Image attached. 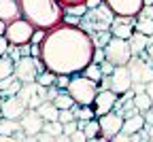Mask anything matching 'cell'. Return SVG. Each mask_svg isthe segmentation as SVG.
<instances>
[{"mask_svg": "<svg viewBox=\"0 0 153 142\" xmlns=\"http://www.w3.org/2000/svg\"><path fill=\"white\" fill-rule=\"evenodd\" d=\"M113 19H115V13L108 9V4L102 2L100 4H96L91 9L85 11V15L81 17V28L85 32H111V24H113Z\"/></svg>", "mask_w": 153, "mask_h": 142, "instance_id": "cell-3", "label": "cell"}, {"mask_svg": "<svg viewBox=\"0 0 153 142\" xmlns=\"http://www.w3.org/2000/svg\"><path fill=\"white\" fill-rule=\"evenodd\" d=\"M45 38V30H34V34H32V40H30V45H41V40Z\"/></svg>", "mask_w": 153, "mask_h": 142, "instance_id": "cell-34", "label": "cell"}, {"mask_svg": "<svg viewBox=\"0 0 153 142\" xmlns=\"http://www.w3.org/2000/svg\"><path fill=\"white\" fill-rule=\"evenodd\" d=\"M68 81H70V76H68V74H57V76H55V85L60 87V89H66Z\"/></svg>", "mask_w": 153, "mask_h": 142, "instance_id": "cell-35", "label": "cell"}, {"mask_svg": "<svg viewBox=\"0 0 153 142\" xmlns=\"http://www.w3.org/2000/svg\"><path fill=\"white\" fill-rule=\"evenodd\" d=\"M22 17L38 28V30H51L64 19V7L57 0H19Z\"/></svg>", "mask_w": 153, "mask_h": 142, "instance_id": "cell-2", "label": "cell"}, {"mask_svg": "<svg viewBox=\"0 0 153 142\" xmlns=\"http://www.w3.org/2000/svg\"><path fill=\"white\" fill-rule=\"evenodd\" d=\"M4 32H7V21L0 19V34H4Z\"/></svg>", "mask_w": 153, "mask_h": 142, "instance_id": "cell-44", "label": "cell"}, {"mask_svg": "<svg viewBox=\"0 0 153 142\" xmlns=\"http://www.w3.org/2000/svg\"><path fill=\"white\" fill-rule=\"evenodd\" d=\"M134 30L143 32L145 36L153 34V19L151 17H134Z\"/></svg>", "mask_w": 153, "mask_h": 142, "instance_id": "cell-23", "label": "cell"}, {"mask_svg": "<svg viewBox=\"0 0 153 142\" xmlns=\"http://www.w3.org/2000/svg\"><path fill=\"white\" fill-rule=\"evenodd\" d=\"M104 2L115 15H121V17H136L145 4L143 0H104Z\"/></svg>", "mask_w": 153, "mask_h": 142, "instance_id": "cell-13", "label": "cell"}, {"mask_svg": "<svg viewBox=\"0 0 153 142\" xmlns=\"http://www.w3.org/2000/svg\"><path fill=\"white\" fill-rule=\"evenodd\" d=\"M91 62H96V64L104 62V49H96V51H94V59H91Z\"/></svg>", "mask_w": 153, "mask_h": 142, "instance_id": "cell-41", "label": "cell"}, {"mask_svg": "<svg viewBox=\"0 0 153 142\" xmlns=\"http://www.w3.org/2000/svg\"><path fill=\"white\" fill-rule=\"evenodd\" d=\"M132 102H134V106H136L143 115L153 108V100H151V95H149L147 91H136V93H134V98H132Z\"/></svg>", "mask_w": 153, "mask_h": 142, "instance_id": "cell-20", "label": "cell"}, {"mask_svg": "<svg viewBox=\"0 0 153 142\" xmlns=\"http://www.w3.org/2000/svg\"><path fill=\"white\" fill-rule=\"evenodd\" d=\"M68 140H72V142H76V140H79V142H85V140H87V136H85V132H83V129H76V132H72V134L68 136Z\"/></svg>", "mask_w": 153, "mask_h": 142, "instance_id": "cell-36", "label": "cell"}, {"mask_svg": "<svg viewBox=\"0 0 153 142\" xmlns=\"http://www.w3.org/2000/svg\"><path fill=\"white\" fill-rule=\"evenodd\" d=\"M38 47L47 70L68 76L83 72L85 66L94 59L96 51L89 32H85L81 26H70L64 21L47 30Z\"/></svg>", "mask_w": 153, "mask_h": 142, "instance_id": "cell-1", "label": "cell"}, {"mask_svg": "<svg viewBox=\"0 0 153 142\" xmlns=\"http://www.w3.org/2000/svg\"><path fill=\"white\" fill-rule=\"evenodd\" d=\"M19 123H22V129L26 132L28 140H32L38 132H43V125H45V119L38 115L36 108H28L22 117H19Z\"/></svg>", "mask_w": 153, "mask_h": 142, "instance_id": "cell-12", "label": "cell"}, {"mask_svg": "<svg viewBox=\"0 0 153 142\" xmlns=\"http://www.w3.org/2000/svg\"><path fill=\"white\" fill-rule=\"evenodd\" d=\"M34 26L28 21L26 17H17V19H13V21H9L7 24V32H4V36H7V40L11 45H26V43H30L32 40V34H34Z\"/></svg>", "mask_w": 153, "mask_h": 142, "instance_id": "cell-7", "label": "cell"}, {"mask_svg": "<svg viewBox=\"0 0 153 142\" xmlns=\"http://www.w3.org/2000/svg\"><path fill=\"white\" fill-rule=\"evenodd\" d=\"M36 59L38 57H32V55H22L15 62V68H13V74L17 81H22V83H32L36 81L38 76V66H36Z\"/></svg>", "mask_w": 153, "mask_h": 142, "instance_id": "cell-8", "label": "cell"}, {"mask_svg": "<svg viewBox=\"0 0 153 142\" xmlns=\"http://www.w3.org/2000/svg\"><path fill=\"white\" fill-rule=\"evenodd\" d=\"M128 70L132 76V83H143L147 85L149 81H153V59L147 51H143L140 55H132V59L128 62Z\"/></svg>", "mask_w": 153, "mask_h": 142, "instance_id": "cell-5", "label": "cell"}, {"mask_svg": "<svg viewBox=\"0 0 153 142\" xmlns=\"http://www.w3.org/2000/svg\"><path fill=\"white\" fill-rule=\"evenodd\" d=\"M149 55H151V59H153V34L149 36V40H147V49H145Z\"/></svg>", "mask_w": 153, "mask_h": 142, "instance_id": "cell-42", "label": "cell"}, {"mask_svg": "<svg viewBox=\"0 0 153 142\" xmlns=\"http://www.w3.org/2000/svg\"><path fill=\"white\" fill-rule=\"evenodd\" d=\"M147 40H149V36H145L143 32H136V30H134L132 36L128 38L130 49H132V55H140V53L147 49Z\"/></svg>", "mask_w": 153, "mask_h": 142, "instance_id": "cell-19", "label": "cell"}, {"mask_svg": "<svg viewBox=\"0 0 153 142\" xmlns=\"http://www.w3.org/2000/svg\"><path fill=\"white\" fill-rule=\"evenodd\" d=\"M0 110H2V117H7V119H19L28 110V106H26V102L19 95H9V98L2 100Z\"/></svg>", "mask_w": 153, "mask_h": 142, "instance_id": "cell-14", "label": "cell"}, {"mask_svg": "<svg viewBox=\"0 0 153 142\" xmlns=\"http://www.w3.org/2000/svg\"><path fill=\"white\" fill-rule=\"evenodd\" d=\"M87 11V4H74V7H64V13L68 15H76V17H83Z\"/></svg>", "mask_w": 153, "mask_h": 142, "instance_id": "cell-31", "label": "cell"}, {"mask_svg": "<svg viewBox=\"0 0 153 142\" xmlns=\"http://www.w3.org/2000/svg\"><path fill=\"white\" fill-rule=\"evenodd\" d=\"M143 127H145V115H143V112H136V115H132V117H126V119H123L121 132L132 136V134L143 132Z\"/></svg>", "mask_w": 153, "mask_h": 142, "instance_id": "cell-17", "label": "cell"}, {"mask_svg": "<svg viewBox=\"0 0 153 142\" xmlns=\"http://www.w3.org/2000/svg\"><path fill=\"white\" fill-rule=\"evenodd\" d=\"M83 132H85V136H87V140H96V138H100V123H98V119H89V121H85V125L81 127Z\"/></svg>", "mask_w": 153, "mask_h": 142, "instance_id": "cell-24", "label": "cell"}, {"mask_svg": "<svg viewBox=\"0 0 153 142\" xmlns=\"http://www.w3.org/2000/svg\"><path fill=\"white\" fill-rule=\"evenodd\" d=\"M13 68H15V62L9 57V55H0V81L4 76L13 74Z\"/></svg>", "mask_w": 153, "mask_h": 142, "instance_id": "cell-26", "label": "cell"}, {"mask_svg": "<svg viewBox=\"0 0 153 142\" xmlns=\"http://www.w3.org/2000/svg\"><path fill=\"white\" fill-rule=\"evenodd\" d=\"M100 68H102V74H104V76H108V74L113 72V68H115V66L108 62V59H104V62H100Z\"/></svg>", "mask_w": 153, "mask_h": 142, "instance_id": "cell-38", "label": "cell"}, {"mask_svg": "<svg viewBox=\"0 0 153 142\" xmlns=\"http://www.w3.org/2000/svg\"><path fill=\"white\" fill-rule=\"evenodd\" d=\"M62 21H64V24H70V26H79V24H81V17L64 13V19H62Z\"/></svg>", "mask_w": 153, "mask_h": 142, "instance_id": "cell-37", "label": "cell"}, {"mask_svg": "<svg viewBox=\"0 0 153 142\" xmlns=\"http://www.w3.org/2000/svg\"><path fill=\"white\" fill-rule=\"evenodd\" d=\"M0 117H2V110H0Z\"/></svg>", "mask_w": 153, "mask_h": 142, "instance_id": "cell-46", "label": "cell"}, {"mask_svg": "<svg viewBox=\"0 0 153 142\" xmlns=\"http://www.w3.org/2000/svg\"><path fill=\"white\" fill-rule=\"evenodd\" d=\"M7 51H9V40L4 34H0V55H7Z\"/></svg>", "mask_w": 153, "mask_h": 142, "instance_id": "cell-39", "label": "cell"}, {"mask_svg": "<svg viewBox=\"0 0 153 142\" xmlns=\"http://www.w3.org/2000/svg\"><path fill=\"white\" fill-rule=\"evenodd\" d=\"M22 17V7H19V0H0V19L4 21H13V19Z\"/></svg>", "mask_w": 153, "mask_h": 142, "instance_id": "cell-16", "label": "cell"}, {"mask_svg": "<svg viewBox=\"0 0 153 142\" xmlns=\"http://www.w3.org/2000/svg\"><path fill=\"white\" fill-rule=\"evenodd\" d=\"M76 117H74V112H72V108H64V110H60V121L62 123H68V121H74Z\"/></svg>", "mask_w": 153, "mask_h": 142, "instance_id": "cell-32", "label": "cell"}, {"mask_svg": "<svg viewBox=\"0 0 153 142\" xmlns=\"http://www.w3.org/2000/svg\"><path fill=\"white\" fill-rule=\"evenodd\" d=\"M38 115H41L45 121H60V108H57L51 100H45V102H41L36 106Z\"/></svg>", "mask_w": 153, "mask_h": 142, "instance_id": "cell-18", "label": "cell"}, {"mask_svg": "<svg viewBox=\"0 0 153 142\" xmlns=\"http://www.w3.org/2000/svg\"><path fill=\"white\" fill-rule=\"evenodd\" d=\"M104 59H108L113 66H128V62L132 59L130 43H128L126 38L111 36L108 43L104 45Z\"/></svg>", "mask_w": 153, "mask_h": 142, "instance_id": "cell-6", "label": "cell"}, {"mask_svg": "<svg viewBox=\"0 0 153 142\" xmlns=\"http://www.w3.org/2000/svg\"><path fill=\"white\" fill-rule=\"evenodd\" d=\"M51 102H53L57 108H60V110H64V108H72V106H74V100H72V95H70L66 89H60V91H57V95L51 100Z\"/></svg>", "mask_w": 153, "mask_h": 142, "instance_id": "cell-22", "label": "cell"}, {"mask_svg": "<svg viewBox=\"0 0 153 142\" xmlns=\"http://www.w3.org/2000/svg\"><path fill=\"white\" fill-rule=\"evenodd\" d=\"M98 83L96 81H91L89 76H85V74H81V72H76V74H72L70 76V81H68V85H66V91L72 95V100H74V104H94V98H96V93H98Z\"/></svg>", "mask_w": 153, "mask_h": 142, "instance_id": "cell-4", "label": "cell"}, {"mask_svg": "<svg viewBox=\"0 0 153 142\" xmlns=\"http://www.w3.org/2000/svg\"><path fill=\"white\" fill-rule=\"evenodd\" d=\"M143 2H145V4H153V0H143Z\"/></svg>", "mask_w": 153, "mask_h": 142, "instance_id": "cell-45", "label": "cell"}, {"mask_svg": "<svg viewBox=\"0 0 153 142\" xmlns=\"http://www.w3.org/2000/svg\"><path fill=\"white\" fill-rule=\"evenodd\" d=\"M55 72H51V70H43V72H38V76H36V83L38 85H43V87H49V85H53L55 83Z\"/></svg>", "mask_w": 153, "mask_h": 142, "instance_id": "cell-28", "label": "cell"}, {"mask_svg": "<svg viewBox=\"0 0 153 142\" xmlns=\"http://www.w3.org/2000/svg\"><path fill=\"white\" fill-rule=\"evenodd\" d=\"M98 123H100V138L104 140H113L115 136H117L121 132V125H123V115L119 112H104L98 117Z\"/></svg>", "mask_w": 153, "mask_h": 142, "instance_id": "cell-9", "label": "cell"}, {"mask_svg": "<svg viewBox=\"0 0 153 142\" xmlns=\"http://www.w3.org/2000/svg\"><path fill=\"white\" fill-rule=\"evenodd\" d=\"M62 7H74V4H85L87 0H57Z\"/></svg>", "mask_w": 153, "mask_h": 142, "instance_id": "cell-40", "label": "cell"}, {"mask_svg": "<svg viewBox=\"0 0 153 142\" xmlns=\"http://www.w3.org/2000/svg\"><path fill=\"white\" fill-rule=\"evenodd\" d=\"M17 129H22V123H19V119H7V117H0V136H13Z\"/></svg>", "mask_w": 153, "mask_h": 142, "instance_id": "cell-21", "label": "cell"}, {"mask_svg": "<svg viewBox=\"0 0 153 142\" xmlns=\"http://www.w3.org/2000/svg\"><path fill=\"white\" fill-rule=\"evenodd\" d=\"M43 132H47V134H51L53 138H57L60 134H64V123H62V121H45Z\"/></svg>", "mask_w": 153, "mask_h": 142, "instance_id": "cell-27", "label": "cell"}, {"mask_svg": "<svg viewBox=\"0 0 153 142\" xmlns=\"http://www.w3.org/2000/svg\"><path fill=\"white\" fill-rule=\"evenodd\" d=\"M117 98H119V93H115L111 87H102V89H98V93H96V98H94V104H91L96 117H100V115H104V112L115 110Z\"/></svg>", "mask_w": 153, "mask_h": 142, "instance_id": "cell-10", "label": "cell"}, {"mask_svg": "<svg viewBox=\"0 0 153 142\" xmlns=\"http://www.w3.org/2000/svg\"><path fill=\"white\" fill-rule=\"evenodd\" d=\"M108 87L115 93H126L128 89H132V76L128 66H115L113 72L108 74Z\"/></svg>", "mask_w": 153, "mask_h": 142, "instance_id": "cell-11", "label": "cell"}, {"mask_svg": "<svg viewBox=\"0 0 153 142\" xmlns=\"http://www.w3.org/2000/svg\"><path fill=\"white\" fill-rule=\"evenodd\" d=\"M7 55L13 59V62H17V59L22 57V53H19V47H17V45H11V43H9V51H7Z\"/></svg>", "mask_w": 153, "mask_h": 142, "instance_id": "cell-33", "label": "cell"}, {"mask_svg": "<svg viewBox=\"0 0 153 142\" xmlns=\"http://www.w3.org/2000/svg\"><path fill=\"white\" fill-rule=\"evenodd\" d=\"M145 91H147V93L151 95V100H153V81H149V83L145 85Z\"/></svg>", "mask_w": 153, "mask_h": 142, "instance_id": "cell-43", "label": "cell"}, {"mask_svg": "<svg viewBox=\"0 0 153 142\" xmlns=\"http://www.w3.org/2000/svg\"><path fill=\"white\" fill-rule=\"evenodd\" d=\"M134 32V17H121V15H115L113 24H111V36H117V38H130Z\"/></svg>", "mask_w": 153, "mask_h": 142, "instance_id": "cell-15", "label": "cell"}, {"mask_svg": "<svg viewBox=\"0 0 153 142\" xmlns=\"http://www.w3.org/2000/svg\"><path fill=\"white\" fill-rule=\"evenodd\" d=\"M89 36L94 40V47L96 49H104V45L108 43V38H111V32H91Z\"/></svg>", "mask_w": 153, "mask_h": 142, "instance_id": "cell-29", "label": "cell"}, {"mask_svg": "<svg viewBox=\"0 0 153 142\" xmlns=\"http://www.w3.org/2000/svg\"><path fill=\"white\" fill-rule=\"evenodd\" d=\"M22 85H24L22 81H17V78H15L13 83H11V85H9L7 89H2L0 93H2V98H9V95H17V93H19V89H22Z\"/></svg>", "mask_w": 153, "mask_h": 142, "instance_id": "cell-30", "label": "cell"}, {"mask_svg": "<svg viewBox=\"0 0 153 142\" xmlns=\"http://www.w3.org/2000/svg\"><path fill=\"white\" fill-rule=\"evenodd\" d=\"M83 74H85V76H89L91 81H96V83H100V81L104 78V74H102V68H100V64H96V62H89V64L85 66Z\"/></svg>", "mask_w": 153, "mask_h": 142, "instance_id": "cell-25", "label": "cell"}]
</instances>
